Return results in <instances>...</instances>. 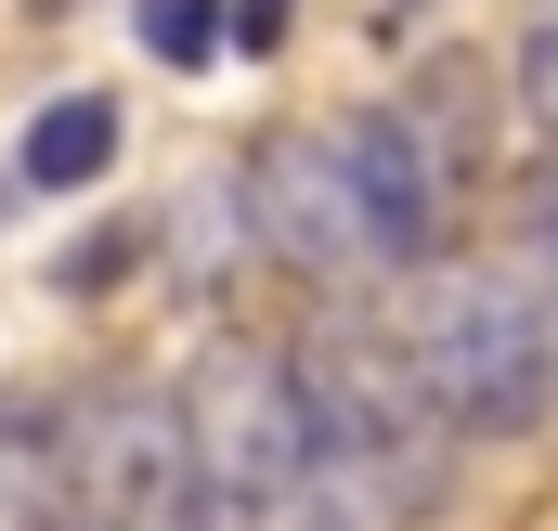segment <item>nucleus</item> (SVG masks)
Masks as SVG:
<instances>
[{"label":"nucleus","instance_id":"6","mask_svg":"<svg viewBox=\"0 0 558 531\" xmlns=\"http://www.w3.org/2000/svg\"><path fill=\"white\" fill-rule=\"evenodd\" d=\"M338 156H351L364 247H377L390 272H428V260H441V234H454V182H441V156L416 143V118H403V104H364V118L338 131Z\"/></svg>","mask_w":558,"mask_h":531},{"label":"nucleus","instance_id":"1","mask_svg":"<svg viewBox=\"0 0 558 531\" xmlns=\"http://www.w3.org/2000/svg\"><path fill=\"white\" fill-rule=\"evenodd\" d=\"M286 363H299L312 441H325V467L351 480V506H364V519H428V506H441V480H454V428H441V402L416 390L403 337L312 324Z\"/></svg>","mask_w":558,"mask_h":531},{"label":"nucleus","instance_id":"7","mask_svg":"<svg viewBox=\"0 0 558 531\" xmlns=\"http://www.w3.org/2000/svg\"><path fill=\"white\" fill-rule=\"evenodd\" d=\"M105 169H118V104H105V91L39 104V131H26V182H39V195H78V182H105Z\"/></svg>","mask_w":558,"mask_h":531},{"label":"nucleus","instance_id":"2","mask_svg":"<svg viewBox=\"0 0 558 531\" xmlns=\"http://www.w3.org/2000/svg\"><path fill=\"white\" fill-rule=\"evenodd\" d=\"M403 363L454 441H533L558 415V324L533 285L494 272H428V298L403 311Z\"/></svg>","mask_w":558,"mask_h":531},{"label":"nucleus","instance_id":"10","mask_svg":"<svg viewBox=\"0 0 558 531\" xmlns=\"http://www.w3.org/2000/svg\"><path fill=\"white\" fill-rule=\"evenodd\" d=\"M507 78H520V118L558 143V13H533V26H520V65H507Z\"/></svg>","mask_w":558,"mask_h":531},{"label":"nucleus","instance_id":"9","mask_svg":"<svg viewBox=\"0 0 558 531\" xmlns=\"http://www.w3.org/2000/svg\"><path fill=\"white\" fill-rule=\"evenodd\" d=\"M208 13H221V0H143V52H156V65H208V52H221Z\"/></svg>","mask_w":558,"mask_h":531},{"label":"nucleus","instance_id":"4","mask_svg":"<svg viewBox=\"0 0 558 531\" xmlns=\"http://www.w3.org/2000/svg\"><path fill=\"white\" fill-rule=\"evenodd\" d=\"M65 467H78L92 531H221V493H208L182 390H105Z\"/></svg>","mask_w":558,"mask_h":531},{"label":"nucleus","instance_id":"3","mask_svg":"<svg viewBox=\"0 0 558 531\" xmlns=\"http://www.w3.org/2000/svg\"><path fill=\"white\" fill-rule=\"evenodd\" d=\"M182 415H195V454H208L221 519H247V531H274L312 493V467H325L312 402H299V363L260 350V337H208L182 363Z\"/></svg>","mask_w":558,"mask_h":531},{"label":"nucleus","instance_id":"8","mask_svg":"<svg viewBox=\"0 0 558 531\" xmlns=\"http://www.w3.org/2000/svg\"><path fill=\"white\" fill-rule=\"evenodd\" d=\"M403 118H416V143L441 156V182H468V169H481V65H428Z\"/></svg>","mask_w":558,"mask_h":531},{"label":"nucleus","instance_id":"11","mask_svg":"<svg viewBox=\"0 0 558 531\" xmlns=\"http://www.w3.org/2000/svg\"><path fill=\"white\" fill-rule=\"evenodd\" d=\"M274 531H377V519H364V506H351V493H325V480H312V493H299V506H286Z\"/></svg>","mask_w":558,"mask_h":531},{"label":"nucleus","instance_id":"5","mask_svg":"<svg viewBox=\"0 0 558 531\" xmlns=\"http://www.w3.org/2000/svg\"><path fill=\"white\" fill-rule=\"evenodd\" d=\"M247 208H260L247 234H260L299 285H338L351 260H377V247H364V208H351V156L312 143V131H274L247 156Z\"/></svg>","mask_w":558,"mask_h":531}]
</instances>
